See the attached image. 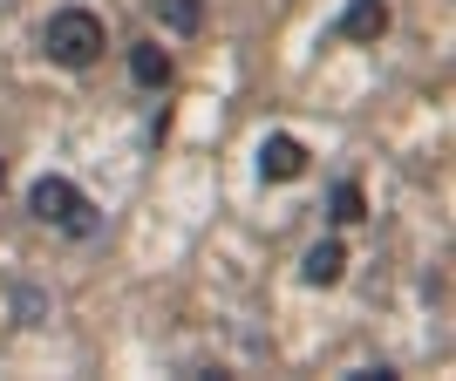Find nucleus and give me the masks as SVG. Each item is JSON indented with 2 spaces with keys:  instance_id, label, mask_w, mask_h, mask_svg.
Instances as JSON below:
<instances>
[{
  "instance_id": "1",
  "label": "nucleus",
  "mask_w": 456,
  "mask_h": 381,
  "mask_svg": "<svg viewBox=\"0 0 456 381\" xmlns=\"http://www.w3.org/2000/svg\"><path fill=\"white\" fill-rule=\"evenodd\" d=\"M102 48H110V28H102L95 7H55V14L41 20V55L55 61V69H69V76L95 69Z\"/></svg>"
},
{
  "instance_id": "2",
  "label": "nucleus",
  "mask_w": 456,
  "mask_h": 381,
  "mask_svg": "<svg viewBox=\"0 0 456 381\" xmlns=\"http://www.w3.org/2000/svg\"><path fill=\"white\" fill-rule=\"evenodd\" d=\"M28 218L69 231V239H95V225H102L95 205L82 198V184H76V177H61V171H41L35 184H28Z\"/></svg>"
},
{
  "instance_id": "3",
  "label": "nucleus",
  "mask_w": 456,
  "mask_h": 381,
  "mask_svg": "<svg viewBox=\"0 0 456 381\" xmlns=\"http://www.w3.org/2000/svg\"><path fill=\"white\" fill-rule=\"evenodd\" d=\"M306 164H314V150H306L293 130H266L259 136V177H266V184H300Z\"/></svg>"
},
{
  "instance_id": "4",
  "label": "nucleus",
  "mask_w": 456,
  "mask_h": 381,
  "mask_svg": "<svg viewBox=\"0 0 456 381\" xmlns=\"http://www.w3.org/2000/svg\"><path fill=\"white\" fill-rule=\"evenodd\" d=\"M347 280V246L341 239H314L300 252V286H341Z\"/></svg>"
},
{
  "instance_id": "5",
  "label": "nucleus",
  "mask_w": 456,
  "mask_h": 381,
  "mask_svg": "<svg viewBox=\"0 0 456 381\" xmlns=\"http://www.w3.org/2000/svg\"><path fill=\"white\" fill-rule=\"evenodd\" d=\"M123 55H130V82H136V89H164V82H171V48H157V41H130Z\"/></svg>"
},
{
  "instance_id": "6",
  "label": "nucleus",
  "mask_w": 456,
  "mask_h": 381,
  "mask_svg": "<svg viewBox=\"0 0 456 381\" xmlns=\"http://www.w3.org/2000/svg\"><path fill=\"white\" fill-rule=\"evenodd\" d=\"M388 35V0H347L341 41H381Z\"/></svg>"
},
{
  "instance_id": "7",
  "label": "nucleus",
  "mask_w": 456,
  "mask_h": 381,
  "mask_svg": "<svg viewBox=\"0 0 456 381\" xmlns=\"http://www.w3.org/2000/svg\"><path fill=\"white\" fill-rule=\"evenodd\" d=\"M157 28H171V35H198L205 28V0H151Z\"/></svg>"
},
{
  "instance_id": "8",
  "label": "nucleus",
  "mask_w": 456,
  "mask_h": 381,
  "mask_svg": "<svg viewBox=\"0 0 456 381\" xmlns=\"http://www.w3.org/2000/svg\"><path fill=\"white\" fill-rule=\"evenodd\" d=\"M327 218H334V225H362V218H368V198H362L354 177H341V184L327 190Z\"/></svg>"
}]
</instances>
